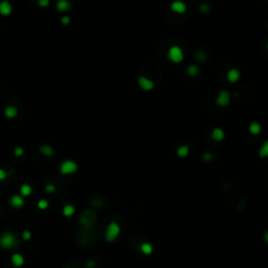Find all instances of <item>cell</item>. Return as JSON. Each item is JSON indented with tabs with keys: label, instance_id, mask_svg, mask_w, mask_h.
Instances as JSON below:
<instances>
[{
	"label": "cell",
	"instance_id": "cell-15",
	"mask_svg": "<svg viewBox=\"0 0 268 268\" xmlns=\"http://www.w3.org/2000/svg\"><path fill=\"white\" fill-rule=\"evenodd\" d=\"M261 130H262V128H261V125L259 124V123H257V122L250 123V125H249V132H250L251 134H253V135L259 134L260 132H261Z\"/></svg>",
	"mask_w": 268,
	"mask_h": 268
},
{
	"label": "cell",
	"instance_id": "cell-16",
	"mask_svg": "<svg viewBox=\"0 0 268 268\" xmlns=\"http://www.w3.org/2000/svg\"><path fill=\"white\" fill-rule=\"evenodd\" d=\"M189 152H190V149L186 144H182V146H180L179 148L177 149V154H178L179 157H186L189 154Z\"/></svg>",
	"mask_w": 268,
	"mask_h": 268
},
{
	"label": "cell",
	"instance_id": "cell-28",
	"mask_svg": "<svg viewBox=\"0 0 268 268\" xmlns=\"http://www.w3.org/2000/svg\"><path fill=\"white\" fill-rule=\"evenodd\" d=\"M61 21H62V24L66 25V24H69L70 22V18L67 17V16H65V17H63L62 19H61Z\"/></svg>",
	"mask_w": 268,
	"mask_h": 268
},
{
	"label": "cell",
	"instance_id": "cell-2",
	"mask_svg": "<svg viewBox=\"0 0 268 268\" xmlns=\"http://www.w3.org/2000/svg\"><path fill=\"white\" fill-rule=\"evenodd\" d=\"M168 58H169L170 61L174 63H180L183 60V51L179 46L174 45L168 51Z\"/></svg>",
	"mask_w": 268,
	"mask_h": 268
},
{
	"label": "cell",
	"instance_id": "cell-4",
	"mask_svg": "<svg viewBox=\"0 0 268 268\" xmlns=\"http://www.w3.org/2000/svg\"><path fill=\"white\" fill-rule=\"evenodd\" d=\"M77 170H78V165L71 160L63 161L62 165H61V167H60V172L64 175L73 174L75 172H77Z\"/></svg>",
	"mask_w": 268,
	"mask_h": 268
},
{
	"label": "cell",
	"instance_id": "cell-5",
	"mask_svg": "<svg viewBox=\"0 0 268 268\" xmlns=\"http://www.w3.org/2000/svg\"><path fill=\"white\" fill-rule=\"evenodd\" d=\"M229 102H231V94L225 90L220 91L219 96H217V99H216L217 105L221 106V107H226V106H228Z\"/></svg>",
	"mask_w": 268,
	"mask_h": 268
},
{
	"label": "cell",
	"instance_id": "cell-10",
	"mask_svg": "<svg viewBox=\"0 0 268 268\" xmlns=\"http://www.w3.org/2000/svg\"><path fill=\"white\" fill-rule=\"evenodd\" d=\"M225 133L224 131L221 129V128H215L212 132V138L214 139L215 141H221L224 139Z\"/></svg>",
	"mask_w": 268,
	"mask_h": 268
},
{
	"label": "cell",
	"instance_id": "cell-14",
	"mask_svg": "<svg viewBox=\"0 0 268 268\" xmlns=\"http://www.w3.org/2000/svg\"><path fill=\"white\" fill-rule=\"evenodd\" d=\"M4 114H5L6 117L13 118L18 114V109L16 107H14V106H9V107L5 108V110H4Z\"/></svg>",
	"mask_w": 268,
	"mask_h": 268
},
{
	"label": "cell",
	"instance_id": "cell-13",
	"mask_svg": "<svg viewBox=\"0 0 268 268\" xmlns=\"http://www.w3.org/2000/svg\"><path fill=\"white\" fill-rule=\"evenodd\" d=\"M70 9V3L67 0H59L57 2V9L60 12H65Z\"/></svg>",
	"mask_w": 268,
	"mask_h": 268
},
{
	"label": "cell",
	"instance_id": "cell-23",
	"mask_svg": "<svg viewBox=\"0 0 268 268\" xmlns=\"http://www.w3.org/2000/svg\"><path fill=\"white\" fill-rule=\"evenodd\" d=\"M47 206H48V202L46 200H44V199H42V200H40L38 202V207L40 210H45V208H47Z\"/></svg>",
	"mask_w": 268,
	"mask_h": 268
},
{
	"label": "cell",
	"instance_id": "cell-31",
	"mask_svg": "<svg viewBox=\"0 0 268 268\" xmlns=\"http://www.w3.org/2000/svg\"><path fill=\"white\" fill-rule=\"evenodd\" d=\"M267 49H268V43H267Z\"/></svg>",
	"mask_w": 268,
	"mask_h": 268
},
{
	"label": "cell",
	"instance_id": "cell-3",
	"mask_svg": "<svg viewBox=\"0 0 268 268\" xmlns=\"http://www.w3.org/2000/svg\"><path fill=\"white\" fill-rule=\"evenodd\" d=\"M120 231V227L116 222H111L107 227V231H106V240L108 242L114 241L118 237Z\"/></svg>",
	"mask_w": 268,
	"mask_h": 268
},
{
	"label": "cell",
	"instance_id": "cell-26",
	"mask_svg": "<svg viewBox=\"0 0 268 268\" xmlns=\"http://www.w3.org/2000/svg\"><path fill=\"white\" fill-rule=\"evenodd\" d=\"M6 176H8V174H6V172L4 170L0 169V180H3L6 178Z\"/></svg>",
	"mask_w": 268,
	"mask_h": 268
},
{
	"label": "cell",
	"instance_id": "cell-21",
	"mask_svg": "<svg viewBox=\"0 0 268 268\" xmlns=\"http://www.w3.org/2000/svg\"><path fill=\"white\" fill-rule=\"evenodd\" d=\"M198 72H199V68L197 67L196 65H191V66H189V68H188V73H189L190 75L194 77V75H198Z\"/></svg>",
	"mask_w": 268,
	"mask_h": 268
},
{
	"label": "cell",
	"instance_id": "cell-17",
	"mask_svg": "<svg viewBox=\"0 0 268 268\" xmlns=\"http://www.w3.org/2000/svg\"><path fill=\"white\" fill-rule=\"evenodd\" d=\"M259 155H260V157H262V158L268 157V141H265V143L262 144V147L260 148Z\"/></svg>",
	"mask_w": 268,
	"mask_h": 268
},
{
	"label": "cell",
	"instance_id": "cell-30",
	"mask_svg": "<svg viewBox=\"0 0 268 268\" xmlns=\"http://www.w3.org/2000/svg\"><path fill=\"white\" fill-rule=\"evenodd\" d=\"M15 154L17 156H20V155H22L23 154V149H21V148H17L15 150Z\"/></svg>",
	"mask_w": 268,
	"mask_h": 268
},
{
	"label": "cell",
	"instance_id": "cell-12",
	"mask_svg": "<svg viewBox=\"0 0 268 268\" xmlns=\"http://www.w3.org/2000/svg\"><path fill=\"white\" fill-rule=\"evenodd\" d=\"M11 204L14 206V207H21V206L24 205V201H23V199L21 198L20 196L18 195H14L13 197L11 198Z\"/></svg>",
	"mask_w": 268,
	"mask_h": 268
},
{
	"label": "cell",
	"instance_id": "cell-29",
	"mask_svg": "<svg viewBox=\"0 0 268 268\" xmlns=\"http://www.w3.org/2000/svg\"><path fill=\"white\" fill-rule=\"evenodd\" d=\"M45 190H46V192H48V193H53V192L54 191V186H53V184H48Z\"/></svg>",
	"mask_w": 268,
	"mask_h": 268
},
{
	"label": "cell",
	"instance_id": "cell-7",
	"mask_svg": "<svg viewBox=\"0 0 268 268\" xmlns=\"http://www.w3.org/2000/svg\"><path fill=\"white\" fill-rule=\"evenodd\" d=\"M171 9H172L173 12H175L176 14H183V13H186V5L183 1L176 0V1L172 2V4H171Z\"/></svg>",
	"mask_w": 268,
	"mask_h": 268
},
{
	"label": "cell",
	"instance_id": "cell-11",
	"mask_svg": "<svg viewBox=\"0 0 268 268\" xmlns=\"http://www.w3.org/2000/svg\"><path fill=\"white\" fill-rule=\"evenodd\" d=\"M12 263L15 265L16 267H20L24 264V258L19 253H14L12 257Z\"/></svg>",
	"mask_w": 268,
	"mask_h": 268
},
{
	"label": "cell",
	"instance_id": "cell-8",
	"mask_svg": "<svg viewBox=\"0 0 268 268\" xmlns=\"http://www.w3.org/2000/svg\"><path fill=\"white\" fill-rule=\"evenodd\" d=\"M12 12H13V8H12V4L9 1L3 0V1L0 2V14L2 16H9Z\"/></svg>",
	"mask_w": 268,
	"mask_h": 268
},
{
	"label": "cell",
	"instance_id": "cell-19",
	"mask_svg": "<svg viewBox=\"0 0 268 268\" xmlns=\"http://www.w3.org/2000/svg\"><path fill=\"white\" fill-rule=\"evenodd\" d=\"M20 192L23 196H30L32 194V186L28 184H23L20 188Z\"/></svg>",
	"mask_w": 268,
	"mask_h": 268
},
{
	"label": "cell",
	"instance_id": "cell-22",
	"mask_svg": "<svg viewBox=\"0 0 268 268\" xmlns=\"http://www.w3.org/2000/svg\"><path fill=\"white\" fill-rule=\"evenodd\" d=\"M41 152L43 153L44 155H46V156H50V155H53V154H54V150L48 146H43L41 148Z\"/></svg>",
	"mask_w": 268,
	"mask_h": 268
},
{
	"label": "cell",
	"instance_id": "cell-1",
	"mask_svg": "<svg viewBox=\"0 0 268 268\" xmlns=\"http://www.w3.org/2000/svg\"><path fill=\"white\" fill-rule=\"evenodd\" d=\"M17 238L12 232H4L0 237V246L4 249H12L17 246Z\"/></svg>",
	"mask_w": 268,
	"mask_h": 268
},
{
	"label": "cell",
	"instance_id": "cell-18",
	"mask_svg": "<svg viewBox=\"0 0 268 268\" xmlns=\"http://www.w3.org/2000/svg\"><path fill=\"white\" fill-rule=\"evenodd\" d=\"M63 214L66 217H70L75 214V207L72 205H65L63 208Z\"/></svg>",
	"mask_w": 268,
	"mask_h": 268
},
{
	"label": "cell",
	"instance_id": "cell-27",
	"mask_svg": "<svg viewBox=\"0 0 268 268\" xmlns=\"http://www.w3.org/2000/svg\"><path fill=\"white\" fill-rule=\"evenodd\" d=\"M30 238H32V235H30V231H23V239H25V240H30Z\"/></svg>",
	"mask_w": 268,
	"mask_h": 268
},
{
	"label": "cell",
	"instance_id": "cell-20",
	"mask_svg": "<svg viewBox=\"0 0 268 268\" xmlns=\"http://www.w3.org/2000/svg\"><path fill=\"white\" fill-rule=\"evenodd\" d=\"M141 251H143L144 253H146V255H150V253L152 252V246H151L150 244H148V243H144V244L141 245Z\"/></svg>",
	"mask_w": 268,
	"mask_h": 268
},
{
	"label": "cell",
	"instance_id": "cell-9",
	"mask_svg": "<svg viewBox=\"0 0 268 268\" xmlns=\"http://www.w3.org/2000/svg\"><path fill=\"white\" fill-rule=\"evenodd\" d=\"M240 79V71L236 68H231L227 72V80L231 83H236L237 81Z\"/></svg>",
	"mask_w": 268,
	"mask_h": 268
},
{
	"label": "cell",
	"instance_id": "cell-25",
	"mask_svg": "<svg viewBox=\"0 0 268 268\" xmlns=\"http://www.w3.org/2000/svg\"><path fill=\"white\" fill-rule=\"evenodd\" d=\"M39 5L42 8H46L49 5V0H39Z\"/></svg>",
	"mask_w": 268,
	"mask_h": 268
},
{
	"label": "cell",
	"instance_id": "cell-24",
	"mask_svg": "<svg viewBox=\"0 0 268 268\" xmlns=\"http://www.w3.org/2000/svg\"><path fill=\"white\" fill-rule=\"evenodd\" d=\"M200 11L202 12V13H204V14H207L208 11H210V6H208L207 4H201V5H200Z\"/></svg>",
	"mask_w": 268,
	"mask_h": 268
},
{
	"label": "cell",
	"instance_id": "cell-6",
	"mask_svg": "<svg viewBox=\"0 0 268 268\" xmlns=\"http://www.w3.org/2000/svg\"><path fill=\"white\" fill-rule=\"evenodd\" d=\"M137 83H138L139 87L143 90H146V91H150L154 88V82L147 77H139L138 80H137Z\"/></svg>",
	"mask_w": 268,
	"mask_h": 268
}]
</instances>
